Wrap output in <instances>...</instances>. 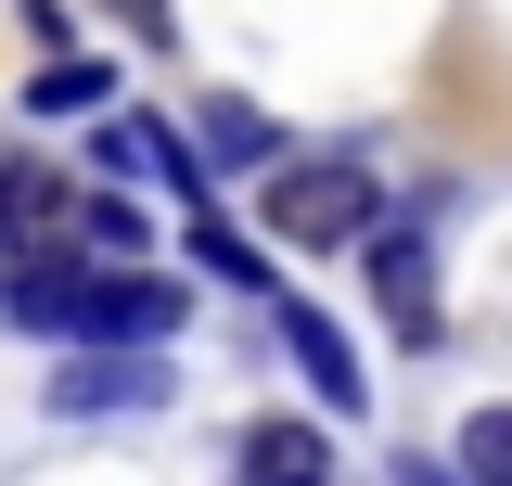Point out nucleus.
Segmentation results:
<instances>
[{
  "label": "nucleus",
  "instance_id": "f257e3e1",
  "mask_svg": "<svg viewBox=\"0 0 512 486\" xmlns=\"http://www.w3.org/2000/svg\"><path fill=\"white\" fill-rule=\"evenodd\" d=\"M0 307L26 333H52L64 359L77 346H167L180 333V282L167 269H116V256H13Z\"/></svg>",
  "mask_w": 512,
  "mask_h": 486
},
{
  "label": "nucleus",
  "instance_id": "f03ea898",
  "mask_svg": "<svg viewBox=\"0 0 512 486\" xmlns=\"http://www.w3.org/2000/svg\"><path fill=\"white\" fill-rule=\"evenodd\" d=\"M269 231H282V243H372L384 231V180L346 167V154L282 167V180H269Z\"/></svg>",
  "mask_w": 512,
  "mask_h": 486
},
{
  "label": "nucleus",
  "instance_id": "7ed1b4c3",
  "mask_svg": "<svg viewBox=\"0 0 512 486\" xmlns=\"http://www.w3.org/2000/svg\"><path fill=\"white\" fill-rule=\"evenodd\" d=\"M359 256H372V307H384V333H397V346H436V333H448V307H436V243L410 231V218H384Z\"/></svg>",
  "mask_w": 512,
  "mask_h": 486
},
{
  "label": "nucleus",
  "instance_id": "20e7f679",
  "mask_svg": "<svg viewBox=\"0 0 512 486\" xmlns=\"http://www.w3.org/2000/svg\"><path fill=\"white\" fill-rule=\"evenodd\" d=\"M154 397H167V359H154V346H77V359L52 371L64 423H116V410H154Z\"/></svg>",
  "mask_w": 512,
  "mask_h": 486
},
{
  "label": "nucleus",
  "instance_id": "39448f33",
  "mask_svg": "<svg viewBox=\"0 0 512 486\" xmlns=\"http://www.w3.org/2000/svg\"><path fill=\"white\" fill-rule=\"evenodd\" d=\"M269 320H282V346H295V371H308V397L333 410V423H359V410H372V371H359V346H346V333H333L308 295H269Z\"/></svg>",
  "mask_w": 512,
  "mask_h": 486
},
{
  "label": "nucleus",
  "instance_id": "423d86ee",
  "mask_svg": "<svg viewBox=\"0 0 512 486\" xmlns=\"http://www.w3.org/2000/svg\"><path fill=\"white\" fill-rule=\"evenodd\" d=\"M231 486H333V435L320 423H256L244 461H231Z\"/></svg>",
  "mask_w": 512,
  "mask_h": 486
},
{
  "label": "nucleus",
  "instance_id": "0eeeda50",
  "mask_svg": "<svg viewBox=\"0 0 512 486\" xmlns=\"http://www.w3.org/2000/svg\"><path fill=\"white\" fill-rule=\"evenodd\" d=\"M52 218H64V180L26 167V154H0V256H13L26 231H52Z\"/></svg>",
  "mask_w": 512,
  "mask_h": 486
},
{
  "label": "nucleus",
  "instance_id": "6e6552de",
  "mask_svg": "<svg viewBox=\"0 0 512 486\" xmlns=\"http://www.w3.org/2000/svg\"><path fill=\"white\" fill-rule=\"evenodd\" d=\"M103 77H116V64H39V77H26V103H39V116H90V103H103Z\"/></svg>",
  "mask_w": 512,
  "mask_h": 486
},
{
  "label": "nucleus",
  "instance_id": "1a4fd4ad",
  "mask_svg": "<svg viewBox=\"0 0 512 486\" xmlns=\"http://www.w3.org/2000/svg\"><path fill=\"white\" fill-rule=\"evenodd\" d=\"M205 141H218L231 167H269V154H282V141H269V116H256V103H205Z\"/></svg>",
  "mask_w": 512,
  "mask_h": 486
},
{
  "label": "nucleus",
  "instance_id": "9d476101",
  "mask_svg": "<svg viewBox=\"0 0 512 486\" xmlns=\"http://www.w3.org/2000/svg\"><path fill=\"white\" fill-rule=\"evenodd\" d=\"M461 474H474V486H512V410H474V423H461Z\"/></svg>",
  "mask_w": 512,
  "mask_h": 486
},
{
  "label": "nucleus",
  "instance_id": "9b49d317",
  "mask_svg": "<svg viewBox=\"0 0 512 486\" xmlns=\"http://www.w3.org/2000/svg\"><path fill=\"white\" fill-rule=\"evenodd\" d=\"M77 243H103L116 269H141V218H128L116 192H90V205H77Z\"/></svg>",
  "mask_w": 512,
  "mask_h": 486
},
{
  "label": "nucleus",
  "instance_id": "f8f14e48",
  "mask_svg": "<svg viewBox=\"0 0 512 486\" xmlns=\"http://www.w3.org/2000/svg\"><path fill=\"white\" fill-rule=\"evenodd\" d=\"M192 256H205L218 282H256V295H282V282H269V256H256L244 231H192Z\"/></svg>",
  "mask_w": 512,
  "mask_h": 486
},
{
  "label": "nucleus",
  "instance_id": "ddd939ff",
  "mask_svg": "<svg viewBox=\"0 0 512 486\" xmlns=\"http://www.w3.org/2000/svg\"><path fill=\"white\" fill-rule=\"evenodd\" d=\"M116 13H128V26H141V39H154V26H167V0H116Z\"/></svg>",
  "mask_w": 512,
  "mask_h": 486
},
{
  "label": "nucleus",
  "instance_id": "4468645a",
  "mask_svg": "<svg viewBox=\"0 0 512 486\" xmlns=\"http://www.w3.org/2000/svg\"><path fill=\"white\" fill-rule=\"evenodd\" d=\"M0 282H13V256H0Z\"/></svg>",
  "mask_w": 512,
  "mask_h": 486
}]
</instances>
